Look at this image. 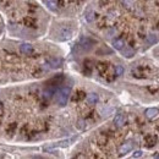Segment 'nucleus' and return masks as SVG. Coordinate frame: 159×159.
Returning a JSON list of instances; mask_svg holds the SVG:
<instances>
[{
  "mask_svg": "<svg viewBox=\"0 0 159 159\" xmlns=\"http://www.w3.org/2000/svg\"><path fill=\"white\" fill-rule=\"evenodd\" d=\"M70 93H71V88L70 87H64L58 92L57 99H58V103H59L60 107H65L66 105L69 97H70Z\"/></svg>",
  "mask_w": 159,
  "mask_h": 159,
  "instance_id": "nucleus-1",
  "label": "nucleus"
},
{
  "mask_svg": "<svg viewBox=\"0 0 159 159\" xmlns=\"http://www.w3.org/2000/svg\"><path fill=\"white\" fill-rule=\"evenodd\" d=\"M132 75L135 77H139V79H146V77H148V75H151V71L147 66L139 65V66L132 69Z\"/></svg>",
  "mask_w": 159,
  "mask_h": 159,
  "instance_id": "nucleus-2",
  "label": "nucleus"
},
{
  "mask_svg": "<svg viewBox=\"0 0 159 159\" xmlns=\"http://www.w3.org/2000/svg\"><path fill=\"white\" fill-rule=\"evenodd\" d=\"M64 75H58V76H55V77H53L52 80H49L48 82H47V84H48V87H52V88H58V86L62 83V81H64Z\"/></svg>",
  "mask_w": 159,
  "mask_h": 159,
  "instance_id": "nucleus-3",
  "label": "nucleus"
},
{
  "mask_svg": "<svg viewBox=\"0 0 159 159\" xmlns=\"http://www.w3.org/2000/svg\"><path fill=\"white\" fill-rule=\"evenodd\" d=\"M157 142H158V137H157L156 135L149 134V135H147V136L144 137V144H146V147H148V148L154 147V146L157 144Z\"/></svg>",
  "mask_w": 159,
  "mask_h": 159,
  "instance_id": "nucleus-4",
  "label": "nucleus"
},
{
  "mask_svg": "<svg viewBox=\"0 0 159 159\" xmlns=\"http://www.w3.org/2000/svg\"><path fill=\"white\" fill-rule=\"evenodd\" d=\"M144 114H146V118L149 120H154L159 118V109L158 108H149V109H147L146 111H144Z\"/></svg>",
  "mask_w": 159,
  "mask_h": 159,
  "instance_id": "nucleus-5",
  "label": "nucleus"
},
{
  "mask_svg": "<svg viewBox=\"0 0 159 159\" xmlns=\"http://www.w3.org/2000/svg\"><path fill=\"white\" fill-rule=\"evenodd\" d=\"M20 52L22 54H25V55H31V54L34 52V49H33L32 44H30V43H23V44L20 45Z\"/></svg>",
  "mask_w": 159,
  "mask_h": 159,
  "instance_id": "nucleus-6",
  "label": "nucleus"
},
{
  "mask_svg": "<svg viewBox=\"0 0 159 159\" xmlns=\"http://www.w3.org/2000/svg\"><path fill=\"white\" fill-rule=\"evenodd\" d=\"M125 121H126L125 114H122V113H119V114H116V116L114 118V125H115L116 127H121V126H124Z\"/></svg>",
  "mask_w": 159,
  "mask_h": 159,
  "instance_id": "nucleus-7",
  "label": "nucleus"
},
{
  "mask_svg": "<svg viewBox=\"0 0 159 159\" xmlns=\"http://www.w3.org/2000/svg\"><path fill=\"white\" fill-rule=\"evenodd\" d=\"M132 149V143L131 142H126V143H122V146L119 148V154L120 156H124L129 152H131Z\"/></svg>",
  "mask_w": 159,
  "mask_h": 159,
  "instance_id": "nucleus-8",
  "label": "nucleus"
},
{
  "mask_svg": "<svg viewBox=\"0 0 159 159\" xmlns=\"http://www.w3.org/2000/svg\"><path fill=\"white\" fill-rule=\"evenodd\" d=\"M93 45V42L89 39V38H82L80 42V47L83 49V50H89Z\"/></svg>",
  "mask_w": 159,
  "mask_h": 159,
  "instance_id": "nucleus-9",
  "label": "nucleus"
},
{
  "mask_svg": "<svg viewBox=\"0 0 159 159\" xmlns=\"http://www.w3.org/2000/svg\"><path fill=\"white\" fill-rule=\"evenodd\" d=\"M47 64H48L52 69H58V67H60V66L62 65V60L58 59V58H52V59H49L47 61Z\"/></svg>",
  "mask_w": 159,
  "mask_h": 159,
  "instance_id": "nucleus-10",
  "label": "nucleus"
},
{
  "mask_svg": "<svg viewBox=\"0 0 159 159\" xmlns=\"http://www.w3.org/2000/svg\"><path fill=\"white\" fill-rule=\"evenodd\" d=\"M97 69H98V71H99V74L102 76H105V74H107L109 66H108L107 62H98V64H97Z\"/></svg>",
  "mask_w": 159,
  "mask_h": 159,
  "instance_id": "nucleus-11",
  "label": "nucleus"
},
{
  "mask_svg": "<svg viewBox=\"0 0 159 159\" xmlns=\"http://www.w3.org/2000/svg\"><path fill=\"white\" fill-rule=\"evenodd\" d=\"M113 47L116 49V50H121L124 47H125V42L122 38H116V39L113 40Z\"/></svg>",
  "mask_w": 159,
  "mask_h": 159,
  "instance_id": "nucleus-12",
  "label": "nucleus"
},
{
  "mask_svg": "<svg viewBox=\"0 0 159 159\" xmlns=\"http://www.w3.org/2000/svg\"><path fill=\"white\" fill-rule=\"evenodd\" d=\"M121 52H122V54H124V57L125 58H132L134 55H135V52H134V49L132 48H129V47H124L122 49H121Z\"/></svg>",
  "mask_w": 159,
  "mask_h": 159,
  "instance_id": "nucleus-13",
  "label": "nucleus"
},
{
  "mask_svg": "<svg viewBox=\"0 0 159 159\" xmlns=\"http://www.w3.org/2000/svg\"><path fill=\"white\" fill-rule=\"evenodd\" d=\"M98 94L97 93H91V94H88L87 96V102H88V104L89 105H93V104H97V102H98Z\"/></svg>",
  "mask_w": 159,
  "mask_h": 159,
  "instance_id": "nucleus-14",
  "label": "nucleus"
},
{
  "mask_svg": "<svg viewBox=\"0 0 159 159\" xmlns=\"http://www.w3.org/2000/svg\"><path fill=\"white\" fill-rule=\"evenodd\" d=\"M84 98H86L84 92H83V91H77L72 99H74V102H81V100H83Z\"/></svg>",
  "mask_w": 159,
  "mask_h": 159,
  "instance_id": "nucleus-15",
  "label": "nucleus"
},
{
  "mask_svg": "<svg viewBox=\"0 0 159 159\" xmlns=\"http://www.w3.org/2000/svg\"><path fill=\"white\" fill-rule=\"evenodd\" d=\"M122 4H124V6H125L127 10H132L134 6H135L134 0H122Z\"/></svg>",
  "mask_w": 159,
  "mask_h": 159,
  "instance_id": "nucleus-16",
  "label": "nucleus"
},
{
  "mask_svg": "<svg viewBox=\"0 0 159 159\" xmlns=\"http://www.w3.org/2000/svg\"><path fill=\"white\" fill-rule=\"evenodd\" d=\"M86 20L88 21V22H92V21L94 20V12H93V10H88L86 12Z\"/></svg>",
  "mask_w": 159,
  "mask_h": 159,
  "instance_id": "nucleus-17",
  "label": "nucleus"
},
{
  "mask_svg": "<svg viewBox=\"0 0 159 159\" xmlns=\"http://www.w3.org/2000/svg\"><path fill=\"white\" fill-rule=\"evenodd\" d=\"M124 74V67L121 65H116L115 66V76H121Z\"/></svg>",
  "mask_w": 159,
  "mask_h": 159,
  "instance_id": "nucleus-18",
  "label": "nucleus"
},
{
  "mask_svg": "<svg viewBox=\"0 0 159 159\" xmlns=\"http://www.w3.org/2000/svg\"><path fill=\"white\" fill-rule=\"evenodd\" d=\"M14 130H16V124H11V125L7 127V132H9V134H12Z\"/></svg>",
  "mask_w": 159,
  "mask_h": 159,
  "instance_id": "nucleus-19",
  "label": "nucleus"
},
{
  "mask_svg": "<svg viewBox=\"0 0 159 159\" xmlns=\"http://www.w3.org/2000/svg\"><path fill=\"white\" fill-rule=\"evenodd\" d=\"M77 127H79L80 130H83V129H84V121L80 120L79 122H77Z\"/></svg>",
  "mask_w": 159,
  "mask_h": 159,
  "instance_id": "nucleus-20",
  "label": "nucleus"
},
{
  "mask_svg": "<svg viewBox=\"0 0 159 159\" xmlns=\"http://www.w3.org/2000/svg\"><path fill=\"white\" fill-rule=\"evenodd\" d=\"M132 157H134V158H139V157H142V152H141V151H136Z\"/></svg>",
  "mask_w": 159,
  "mask_h": 159,
  "instance_id": "nucleus-21",
  "label": "nucleus"
},
{
  "mask_svg": "<svg viewBox=\"0 0 159 159\" xmlns=\"http://www.w3.org/2000/svg\"><path fill=\"white\" fill-rule=\"evenodd\" d=\"M2 118H4V110H2V107L0 104V124L2 122Z\"/></svg>",
  "mask_w": 159,
  "mask_h": 159,
  "instance_id": "nucleus-22",
  "label": "nucleus"
},
{
  "mask_svg": "<svg viewBox=\"0 0 159 159\" xmlns=\"http://www.w3.org/2000/svg\"><path fill=\"white\" fill-rule=\"evenodd\" d=\"M47 4L49 5V7H50V9H53V10H55V9H57V7H55V2H52V1H48Z\"/></svg>",
  "mask_w": 159,
  "mask_h": 159,
  "instance_id": "nucleus-23",
  "label": "nucleus"
}]
</instances>
